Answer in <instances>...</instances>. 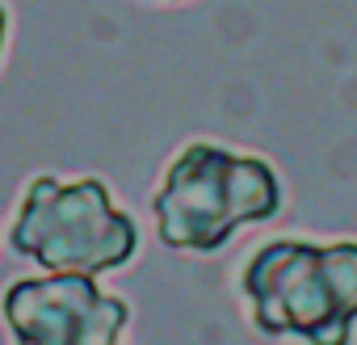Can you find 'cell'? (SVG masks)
Returning a JSON list of instances; mask_svg holds the SVG:
<instances>
[{"instance_id": "8992f818", "label": "cell", "mask_w": 357, "mask_h": 345, "mask_svg": "<svg viewBox=\"0 0 357 345\" xmlns=\"http://www.w3.org/2000/svg\"><path fill=\"white\" fill-rule=\"evenodd\" d=\"M143 5H190V0H143Z\"/></svg>"}, {"instance_id": "3957f363", "label": "cell", "mask_w": 357, "mask_h": 345, "mask_svg": "<svg viewBox=\"0 0 357 345\" xmlns=\"http://www.w3.org/2000/svg\"><path fill=\"white\" fill-rule=\"evenodd\" d=\"M13 257L47 274H114L139 257V223L101 177L34 172L9 219Z\"/></svg>"}, {"instance_id": "277c9868", "label": "cell", "mask_w": 357, "mask_h": 345, "mask_svg": "<svg viewBox=\"0 0 357 345\" xmlns=\"http://www.w3.org/2000/svg\"><path fill=\"white\" fill-rule=\"evenodd\" d=\"M13 345H122L130 303L109 295L89 274H38L17 278L0 295Z\"/></svg>"}, {"instance_id": "5b68a950", "label": "cell", "mask_w": 357, "mask_h": 345, "mask_svg": "<svg viewBox=\"0 0 357 345\" xmlns=\"http://www.w3.org/2000/svg\"><path fill=\"white\" fill-rule=\"evenodd\" d=\"M5 51H9V5L0 0V64H5Z\"/></svg>"}, {"instance_id": "6da1fadb", "label": "cell", "mask_w": 357, "mask_h": 345, "mask_svg": "<svg viewBox=\"0 0 357 345\" xmlns=\"http://www.w3.org/2000/svg\"><path fill=\"white\" fill-rule=\"evenodd\" d=\"M236 291L248 324L269 341L353 345L357 240L273 236L244 253Z\"/></svg>"}, {"instance_id": "7a4b0ae2", "label": "cell", "mask_w": 357, "mask_h": 345, "mask_svg": "<svg viewBox=\"0 0 357 345\" xmlns=\"http://www.w3.org/2000/svg\"><path fill=\"white\" fill-rule=\"evenodd\" d=\"M286 211V186L269 156L215 139L176 147L151 190V223L164 249L211 257L240 228L273 223Z\"/></svg>"}]
</instances>
